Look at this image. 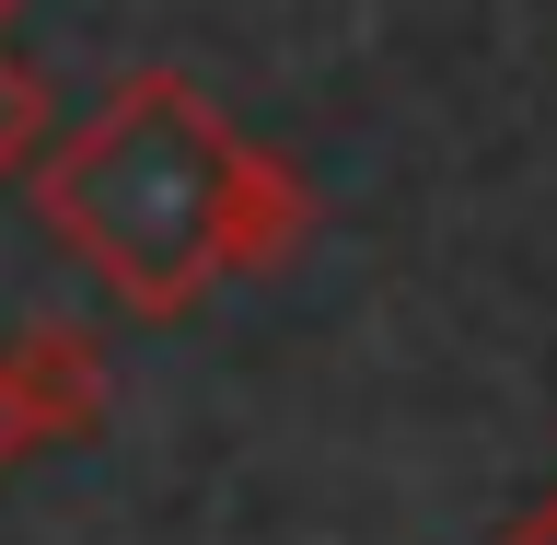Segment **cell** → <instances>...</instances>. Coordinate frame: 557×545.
Segmentation results:
<instances>
[{"instance_id": "cell-1", "label": "cell", "mask_w": 557, "mask_h": 545, "mask_svg": "<svg viewBox=\"0 0 557 545\" xmlns=\"http://www.w3.org/2000/svg\"><path fill=\"white\" fill-rule=\"evenodd\" d=\"M35 221L104 278V302L139 325L198 313V290L278 268L313 233L302 174L256 151L186 70H116L82 128L35 151Z\"/></svg>"}, {"instance_id": "cell-5", "label": "cell", "mask_w": 557, "mask_h": 545, "mask_svg": "<svg viewBox=\"0 0 557 545\" xmlns=\"http://www.w3.org/2000/svg\"><path fill=\"white\" fill-rule=\"evenodd\" d=\"M499 545H557V487L534 499V511H511V522H499Z\"/></svg>"}, {"instance_id": "cell-3", "label": "cell", "mask_w": 557, "mask_h": 545, "mask_svg": "<svg viewBox=\"0 0 557 545\" xmlns=\"http://www.w3.org/2000/svg\"><path fill=\"white\" fill-rule=\"evenodd\" d=\"M47 139H59V104H47V70L0 47V186H12V174H35V151H47Z\"/></svg>"}, {"instance_id": "cell-6", "label": "cell", "mask_w": 557, "mask_h": 545, "mask_svg": "<svg viewBox=\"0 0 557 545\" xmlns=\"http://www.w3.org/2000/svg\"><path fill=\"white\" fill-rule=\"evenodd\" d=\"M0 47H12V0H0Z\"/></svg>"}, {"instance_id": "cell-4", "label": "cell", "mask_w": 557, "mask_h": 545, "mask_svg": "<svg viewBox=\"0 0 557 545\" xmlns=\"http://www.w3.org/2000/svg\"><path fill=\"white\" fill-rule=\"evenodd\" d=\"M24 453H47V430H35V407H24V383H12V360H0V476L24 465Z\"/></svg>"}, {"instance_id": "cell-2", "label": "cell", "mask_w": 557, "mask_h": 545, "mask_svg": "<svg viewBox=\"0 0 557 545\" xmlns=\"http://www.w3.org/2000/svg\"><path fill=\"white\" fill-rule=\"evenodd\" d=\"M0 360H12V383H24V407H35V430H47V442L104 430V348L82 337V325H24Z\"/></svg>"}]
</instances>
